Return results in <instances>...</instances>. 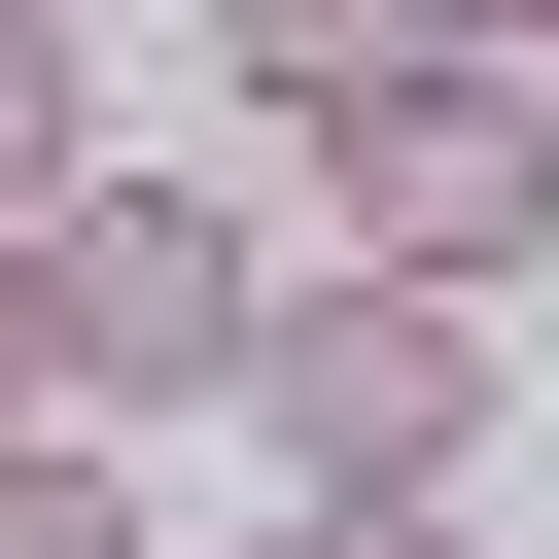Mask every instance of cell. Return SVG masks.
I'll return each instance as SVG.
<instances>
[{
	"instance_id": "1",
	"label": "cell",
	"mask_w": 559,
	"mask_h": 559,
	"mask_svg": "<svg viewBox=\"0 0 559 559\" xmlns=\"http://www.w3.org/2000/svg\"><path fill=\"white\" fill-rule=\"evenodd\" d=\"M35 245V419H245V210L210 175H70V210H0Z\"/></svg>"
},
{
	"instance_id": "2",
	"label": "cell",
	"mask_w": 559,
	"mask_h": 559,
	"mask_svg": "<svg viewBox=\"0 0 559 559\" xmlns=\"http://www.w3.org/2000/svg\"><path fill=\"white\" fill-rule=\"evenodd\" d=\"M314 280H454V314H489V280H559V105H524V70H454V35H419L384 105H314Z\"/></svg>"
},
{
	"instance_id": "3",
	"label": "cell",
	"mask_w": 559,
	"mask_h": 559,
	"mask_svg": "<svg viewBox=\"0 0 559 559\" xmlns=\"http://www.w3.org/2000/svg\"><path fill=\"white\" fill-rule=\"evenodd\" d=\"M245 454L280 489H454L489 454V314L454 280H280L245 314Z\"/></svg>"
},
{
	"instance_id": "4",
	"label": "cell",
	"mask_w": 559,
	"mask_h": 559,
	"mask_svg": "<svg viewBox=\"0 0 559 559\" xmlns=\"http://www.w3.org/2000/svg\"><path fill=\"white\" fill-rule=\"evenodd\" d=\"M384 70H419V0H245V105H280V140H314V105H384Z\"/></svg>"
},
{
	"instance_id": "5",
	"label": "cell",
	"mask_w": 559,
	"mask_h": 559,
	"mask_svg": "<svg viewBox=\"0 0 559 559\" xmlns=\"http://www.w3.org/2000/svg\"><path fill=\"white\" fill-rule=\"evenodd\" d=\"M0 559H140V454L105 419H0Z\"/></svg>"
},
{
	"instance_id": "6",
	"label": "cell",
	"mask_w": 559,
	"mask_h": 559,
	"mask_svg": "<svg viewBox=\"0 0 559 559\" xmlns=\"http://www.w3.org/2000/svg\"><path fill=\"white\" fill-rule=\"evenodd\" d=\"M105 140H70V35H0V210H70Z\"/></svg>"
},
{
	"instance_id": "7",
	"label": "cell",
	"mask_w": 559,
	"mask_h": 559,
	"mask_svg": "<svg viewBox=\"0 0 559 559\" xmlns=\"http://www.w3.org/2000/svg\"><path fill=\"white\" fill-rule=\"evenodd\" d=\"M245 559H454V489H280Z\"/></svg>"
},
{
	"instance_id": "8",
	"label": "cell",
	"mask_w": 559,
	"mask_h": 559,
	"mask_svg": "<svg viewBox=\"0 0 559 559\" xmlns=\"http://www.w3.org/2000/svg\"><path fill=\"white\" fill-rule=\"evenodd\" d=\"M419 35H454V70H524V35H559V0H419Z\"/></svg>"
},
{
	"instance_id": "9",
	"label": "cell",
	"mask_w": 559,
	"mask_h": 559,
	"mask_svg": "<svg viewBox=\"0 0 559 559\" xmlns=\"http://www.w3.org/2000/svg\"><path fill=\"white\" fill-rule=\"evenodd\" d=\"M0 419H35V245H0Z\"/></svg>"
},
{
	"instance_id": "10",
	"label": "cell",
	"mask_w": 559,
	"mask_h": 559,
	"mask_svg": "<svg viewBox=\"0 0 559 559\" xmlns=\"http://www.w3.org/2000/svg\"><path fill=\"white\" fill-rule=\"evenodd\" d=\"M0 35H70V0H0Z\"/></svg>"
}]
</instances>
